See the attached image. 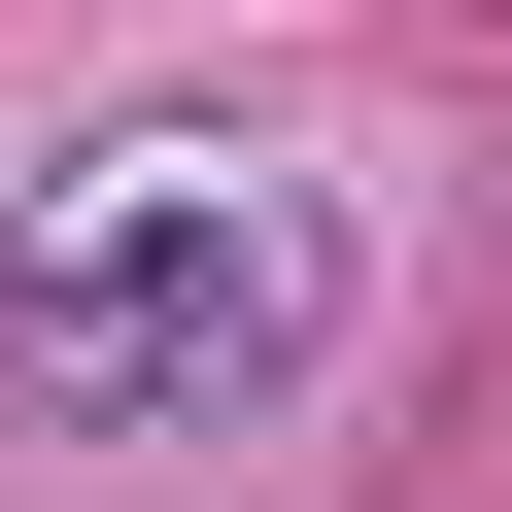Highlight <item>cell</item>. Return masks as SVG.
I'll return each instance as SVG.
<instances>
[{
    "label": "cell",
    "mask_w": 512,
    "mask_h": 512,
    "mask_svg": "<svg viewBox=\"0 0 512 512\" xmlns=\"http://www.w3.org/2000/svg\"><path fill=\"white\" fill-rule=\"evenodd\" d=\"M0 376H35L69 444H205V410H274V376H308V205L205 171V137L69 171L35 239H0Z\"/></svg>",
    "instance_id": "6da1fadb"
}]
</instances>
